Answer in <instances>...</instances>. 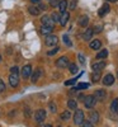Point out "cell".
Listing matches in <instances>:
<instances>
[{"mask_svg":"<svg viewBox=\"0 0 118 127\" xmlns=\"http://www.w3.org/2000/svg\"><path fill=\"white\" fill-rule=\"evenodd\" d=\"M10 72H12V74H15V75H18V74H19V67H18V66H13L12 69H10Z\"/></svg>","mask_w":118,"mask_h":127,"instance_id":"obj_35","label":"cell"},{"mask_svg":"<svg viewBox=\"0 0 118 127\" xmlns=\"http://www.w3.org/2000/svg\"><path fill=\"white\" fill-rule=\"evenodd\" d=\"M69 18H70L69 12H63V13H61V17H60V24H61V26H66V23L69 22Z\"/></svg>","mask_w":118,"mask_h":127,"instance_id":"obj_11","label":"cell"},{"mask_svg":"<svg viewBox=\"0 0 118 127\" xmlns=\"http://www.w3.org/2000/svg\"><path fill=\"white\" fill-rule=\"evenodd\" d=\"M88 88H89V84H88V83H79V84H78V87H76V89H78V90L88 89Z\"/></svg>","mask_w":118,"mask_h":127,"instance_id":"obj_28","label":"cell"},{"mask_svg":"<svg viewBox=\"0 0 118 127\" xmlns=\"http://www.w3.org/2000/svg\"><path fill=\"white\" fill-rule=\"evenodd\" d=\"M111 109H112V112H117V111H118V98H116V99L112 102Z\"/></svg>","mask_w":118,"mask_h":127,"instance_id":"obj_26","label":"cell"},{"mask_svg":"<svg viewBox=\"0 0 118 127\" xmlns=\"http://www.w3.org/2000/svg\"><path fill=\"white\" fill-rule=\"evenodd\" d=\"M113 83H114V76L112 75V74H107V75L104 76V79H103V84L104 85H112Z\"/></svg>","mask_w":118,"mask_h":127,"instance_id":"obj_13","label":"cell"},{"mask_svg":"<svg viewBox=\"0 0 118 127\" xmlns=\"http://www.w3.org/2000/svg\"><path fill=\"white\" fill-rule=\"evenodd\" d=\"M84 121H85L84 120V112L81 109H76V112H75V114H74V122H75V125L80 126Z\"/></svg>","mask_w":118,"mask_h":127,"instance_id":"obj_2","label":"cell"},{"mask_svg":"<svg viewBox=\"0 0 118 127\" xmlns=\"http://www.w3.org/2000/svg\"><path fill=\"white\" fill-rule=\"evenodd\" d=\"M107 56H108V50H100L98 54H96V57L98 60H102V59H105Z\"/></svg>","mask_w":118,"mask_h":127,"instance_id":"obj_20","label":"cell"},{"mask_svg":"<svg viewBox=\"0 0 118 127\" xmlns=\"http://www.w3.org/2000/svg\"><path fill=\"white\" fill-rule=\"evenodd\" d=\"M60 17H61V15H60L57 12H53V13L51 14V18H52V20H53L55 23H57V22L60 23Z\"/></svg>","mask_w":118,"mask_h":127,"instance_id":"obj_27","label":"cell"},{"mask_svg":"<svg viewBox=\"0 0 118 127\" xmlns=\"http://www.w3.org/2000/svg\"><path fill=\"white\" fill-rule=\"evenodd\" d=\"M75 9H76V1H75V0H72L71 4H70V10H75Z\"/></svg>","mask_w":118,"mask_h":127,"instance_id":"obj_37","label":"cell"},{"mask_svg":"<svg viewBox=\"0 0 118 127\" xmlns=\"http://www.w3.org/2000/svg\"><path fill=\"white\" fill-rule=\"evenodd\" d=\"M38 8H39L41 10H45V9H46V5H43V4H39V6H38Z\"/></svg>","mask_w":118,"mask_h":127,"instance_id":"obj_42","label":"cell"},{"mask_svg":"<svg viewBox=\"0 0 118 127\" xmlns=\"http://www.w3.org/2000/svg\"><path fill=\"white\" fill-rule=\"evenodd\" d=\"M28 12H29L32 15H38L39 12H41V9L37 8V6H29V8H28Z\"/></svg>","mask_w":118,"mask_h":127,"instance_id":"obj_22","label":"cell"},{"mask_svg":"<svg viewBox=\"0 0 118 127\" xmlns=\"http://www.w3.org/2000/svg\"><path fill=\"white\" fill-rule=\"evenodd\" d=\"M89 121L91 123H98L99 122V113L96 111H91L89 113Z\"/></svg>","mask_w":118,"mask_h":127,"instance_id":"obj_9","label":"cell"},{"mask_svg":"<svg viewBox=\"0 0 118 127\" xmlns=\"http://www.w3.org/2000/svg\"><path fill=\"white\" fill-rule=\"evenodd\" d=\"M108 12H109V5H108V4H104V5L99 9V15H100V17H104Z\"/></svg>","mask_w":118,"mask_h":127,"instance_id":"obj_21","label":"cell"},{"mask_svg":"<svg viewBox=\"0 0 118 127\" xmlns=\"http://www.w3.org/2000/svg\"><path fill=\"white\" fill-rule=\"evenodd\" d=\"M108 1H112V3H114V1H117V0H108Z\"/></svg>","mask_w":118,"mask_h":127,"instance_id":"obj_44","label":"cell"},{"mask_svg":"<svg viewBox=\"0 0 118 127\" xmlns=\"http://www.w3.org/2000/svg\"><path fill=\"white\" fill-rule=\"evenodd\" d=\"M88 23H89V17H88V15H81V17L79 18V24H80L81 27H87Z\"/></svg>","mask_w":118,"mask_h":127,"instance_id":"obj_18","label":"cell"},{"mask_svg":"<svg viewBox=\"0 0 118 127\" xmlns=\"http://www.w3.org/2000/svg\"><path fill=\"white\" fill-rule=\"evenodd\" d=\"M67 6H69V3H67V0H61V1L59 3V10L61 13H63V12H66V9H67Z\"/></svg>","mask_w":118,"mask_h":127,"instance_id":"obj_16","label":"cell"},{"mask_svg":"<svg viewBox=\"0 0 118 127\" xmlns=\"http://www.w3.org/2000/svg\"><path fill=\"white\" fill-rule=\"evenodd\" d=\"M100 47H102V42L99 39H94V41L90 42V48L91 50H98Z\"/></svg>","mask_w":118,"mask_h":127,"instance_id":"obj_19","label":"cell"},{"mask_svg":"<svg viewBox=\"0 0 118 127\" xmlns=\"http://www.w3.org/2000/svg\"><path fill=\"white\" fill-rule=\"evenodd\" d=\"M76 80H78V78L71 79V80H67V81H65V85H66V87H67V85H72V84H75V83H76Z\"/></svg>","mask_w":118,"mask_h":127,"instance_id":"obj_34","label":"cell"},{"mask_svg":"<svg viewBox=\"0 0 118 127\" xmlns=\"http://www.w3.org/2000/svg\"><path fill=\"white\" fill-rule=\"evenodd\" d=\"M48 107H50V111H51L52 113H55V112H56V109H57L56 104L53 103V102H51V103H50V105H48Z\"/></svg>","mask_w":118,"mask_h":127,"instance_id":"obj_33","label":"cell"},{"mask_svg":"<svg viewBox=\"0 0 118 127\" xmlns=\"http://www.w3.org/2000/svg\"><path fill=\"white\" fill-rule=\"evenodd\" d=\"M93 33H94V31H93L91 28H88V29L83 33V39H84V41H90Z\"/></svg>","mask_w":118,"mask_h":127,"instance_id":"obj_15","label":"cell"},{"mask_svg":"<svg viewBox=\"0 0 118 127\" xmlns=\"http://www.w3.org/2000/svg\"><path fill=\"white\" fill-rule=\"evenodd\" d=\"M80 127H94V126H93V123H91L90 121H84V122L80 125Z\"/></svg>","mask_w":118,"mask_h":127,"instance_id":"obj_32","label":"cell"},{"mask_svg":"<svg viewBox=\"0 0 118 127\" xmlns=\"http://www.w3.org/2000/svg\"><path fill=\"white\" fill-rule=\"evenodd\" d=\"M41 74H42V70L41 69H37V70H34V72L30 75V80H32V83H37V80L39 79V76H41Z\"/></svg>","mask_w":118,"mask_h":127,"instance_id":"obj_17","label":"cell"},{"mask_svg":"<svg viewBox=\"0 0 118 127\" xmlns=\"http://www.w3.org/2000/svg\"><path fill=\"white\" fill-rule=\"evenodd\" d=\"M41 22H42V24L50 26V27H53V24H55V22L52 20V18L50 15H43V17L41 18Z\"/></svg>","mask_w":118,"mask_h":127,"instance_id":"obj_8","label":"cell"},{"mask_svg":"<svg viewBox=\"0 0 118 127\" xmlns=\"http://www.w3.org/2000/svg\"><path fill=\"white\" fill-rule=\"evenodd\" d=\"M59 3H60L59 0H51V3H50V4H51V6L55 8V6H59Z\"/></svg>","mask_w":118,"mask_h":127,"instance_id":"obj_38","label":"cell"},{"mask_svg":"<svg viewBox=\"0 0 118 127\" xmlns=\"http://www.w3.org/2000/svg\"><path fill=\"white\" fill-rule=\"evenodd\" d=\"M32 75V66L30 65H26L22 69V78L23 79H28Z\"/></svg>","mask_w":118,"mask_h":127,"instance_id":"obj_7","label":"cell"},{"mask_svg":"<svg viewBox=\"0 0 118 127\" xmlns=\"http://www.w3.org/2000/svg\"><path fill=\"white\" fill-rule=\"evenodd\" d=\"M56 65H57V67H60V69L67 67V66H69V59H67L66 56H62V57H60V59L56 61Z\"/></svg>","mask_w":118,"mask_h":127,"instance_id":"obj_5","label":"cell"},{"mask_svg":"<svg viewBox=\"0 0 118 127\" xmlns=\"http://www.w3.org/2000/svg\"><path fill=\"white\" fill-rule=\"evenodd\" d=\"M79 60H80V62H81V64H85V59H84V56H83V55H79Z\"/></svg>","mask_w":118,"mask_h":127,"instance_id":"obj_40","label":"cell"},{"mask_svg":"<svg viewBox=\"0 0 118 127\" xmlns=\"http://www.w3.org/2000/svg\"><path fill=\"white\" fill-rule=\"evenodd\" d=\"M29 114H30V111H29V108H26V116H27V117H29Z\"/></svg>","mask_w":118,"mask_h":127,"instance_id":"obj_41","label":"cell"},{"mask_svg":"<svg viewBox=\"0 0 118 127\" xmlns=\"http://www.w3.org/2000/svg\"><path fill=\"white\" fill-rule=\"evenodd\" d=\"M3 92H5V84L1 79H0V93H3Z\"/></svg>","mask_w":118,"mask_h":127,"instance_id":"obj_36","label":"cell"},{"mask_svg":"<svg viewBox=\"0 0 118 127\" xmlns=\"http://www.w3.org/2000/svg\"><path fill=\"white\" fill-rule=\"evenodd\" d=\"M52 29H53V27H50V26H45V24H42V27H41L39 32H41L42 34H45V36H48V34H51Z\"/></svg>","mask_w":118,"mask_h":127,"instance_id":"obj_14","label":"cell"},{"mask_svg":"<svg viewBox=\"0 0 118 127\" xmlns=\"http://www.w3.org/2000/svg\"><path fill=\"white\" fill-rule=\"evenodd\" d=\"M100 71H94L93 74H91V81L93 83H96L99 79H100V74H99Z\"/></svg>","mask_w":118,"mask_h":127,"instance_id":"obj_25","label":"cell"},{"mask_svg":"<svg viewBox=\"0 0 118 127\" xmlns=\"http://www.w3.org/2000/svg\"><path fill=\"white\" fill-rule=\"evenodd\" d=\"M95 103H96V98L94 97V95H88V97H85V99H84V104L88 109L93 108L95 105Z\"/></svg>","mask_w":118,"mask_h":127,"instance_id":"obj_3","label":"cell"},{"mask_svg":"<svg viewBox=\"0 0 118 127\" xmlns=\"http://www.w3.org/2000/svg\"><path fill=\"white\" fill-rule=\"evenodd\" d=\"M70 117H71L70 111H65V112H62V113H61V116H60V118H61L62 121H67Z\"/></svg>","mask_w":118,"mask_h":127,"instance_id":"obj_24","label":"cell"},{"mask_svg":"<svg viewBox=\"0 0 118 127\" xmlns=\"http://www.w3.org/2000/svg\"><path fill=\"white\" fill-rule=\"evenodd\" d=\"M39 1H41V0H30V3H33V4H37Z\"/></svg>","mask_w":118,"mask_h":127,"instance_id":"obj_43","label":"cell"},{"mask_svg":"<svg viewBox=\"0 0 118 127\" xmlns=\"http://www.w3.org/2000/svg\"><path fill=\"white\" fill-rule=\"evenodd\" d=\"M62 39H63V43L67 45L69 47H71V46H72V43H71V41H70V38H69V36H67V34H63Z\"/></svg>","mask_w":118,"mask_h":127,"instance_id":"obj_29","label":"cell"},{"mask_svg":"<svg viewBox=\"0 0 118 127\" xmlns=\"http://www.w3.org/2000/svg\"><path fill=\"white\" fill-rule=\"evenodd\" d=\"M117 78H118V70H117Z\"/></svg>","mask_w":118,"mask_h":127,"instance_id":"obj_46","label":"cell"},{"mask_svg":"<svg viewBox=\"0 0 118 127\" xmlns=\"http://www.w3.org/2000/svg\"><path fill=\"white\" fill-rule=\"evenodd\" d=\"M45 42H46V45L50 46V47H51V46H56V45H57V42H59V38H57V36L48 34V36H46Z\"/></svg>","mask_w":118,"mask_h":127,"instance_id":"obj_4","label":"cell"},{"mask_svg":"<svg viewBox=\"0 0 118 127\" xmlns=\"http://www.w3.org/2000/svg\"><path fill=\"white\" fill-rule=\"evenodd\" d=\"M59 50H60V48H59V46H56V47L53 48V50L48 51V52H47V55H48V56H52V55H55V54H57V52H59Z\"/></svg>","mask_w":118,"mask_h":127,"instance_id":"obj_31","label":"cell"},{"mask_svg":"<svg viewBox=\"0 0 118 127\" xmlns=\"http://www.w3.org/2000/svg\"><path fill=\"white\" fill-rule=\"evenodd\" d=\"M69 69H70V72H71V74H76V72H78V66L75 65V64H70Z\"/></svg>","mask_w":118,"mask_h":127,"instance_id":"obj_30","label":"cell"},{"mask_svg":"<svg viewBox=\"0 0 118 127\" xmlns=\"http://www.w3.org/2000/svg\"><path fill=\"white\" fill-rule=\"evenodd\" d=\"M67 107H69L70 109H78V103H76V100H75V99H70V100L67 102Z\"/></svg>","mask_w":118,"mask_h":127,"instance_id":"obj_23","label":"cell"},{"mask_svg":"<svg viewBox=\"0 0 118 127\" xmlns=\"http://www.w3.org/2000/svg\"><path fill=\"white\" fill-rule=\"evenodd\" d=\"M94 32H95V33H99V32H102V27H100V26H99V27H95Z\"/></svg>","mask_w":118,"mask_h":127,"instance_id":"obj_39","label":"cell"},{"mask_svg":"<svg viewBox=\"0 0 118 127\" xmlns=\"http://www.w3.org/2000/svg\"><path fill=\"white\" fill-rule=\"evenodd\" d=\"M46 116H47V113H46L45 109H42V108L41 109H37V112L34 113V120H36V122L38 125H41L42 122L46 120Z\"/></svg>","mask_w":118,"mask_h":127,"instance_id":"obj_1","label":"cell"},{"mask_svg":"<svg viewBox=\"0 0 118 127\" xmlns=\"http://www.w3.org/2000/svg\"><path fill=\"white\" fill-rule=\"evenodd\" d=\"M45 127H52V126H51V125H46Z\"/></svg>","mask_w":118,"mask_h":127,"instance_id":"obj_45","label":"cell"},{"mask_svg":"<svg viewBox=\"0 0 118 127\" xmlns=\"http://www.w3.org/2000/svg\"><path fill=\"white\" fill-rule=\"evenodd\" d=\"M9 83H10V85H12L13 88L18 87V84H19V78H18V75H15V74H10Z\"/></svg>","mask_w":118,"mask_h":127,"instance_id":"obj_10","label":"cell"},{"mask_svg":"<svg viewBox=\"0 0 118 127\" xmlns=\"http://www.w3.org/2000/svg\"><path fill=\"white\" fill-rule=\"evenodd\" d=\"M93 95L96 98V100L103 102V100L105 99V97H107V93H105V90H103V89H96V90L94 92Z\"/></svg>","mask_w":118,"mask_h":127,"instance_id":"obj_6","label":"cell"},{"mask_svg":"<svg viewBox=\"0 0 118 127\" xmlns=\"http://www.w3.org/2000/svg\"><path fill=\"white\" fill-rule=\"evenodd\" d=\"M104 67H105V62H104V61L95 62V64H93V66H91L93 71H102Z\"/></svg>","mask_w":118,"mask_h":127,"instance_id":"obj_12","label":"cell"},{"mask_svg":"<svg viewBox=\"0 0 118 127\" xmlns=\"http://www.w3.org/2000/svg\"><path fill=\"white\" fill-rule=\"evenodd\" d=\"M0 61H1V55H0Z\"/></svg>","mask_w":118,"mask_h":127,"instance_id":"obj_47","label":"cell"}]
</instances>
